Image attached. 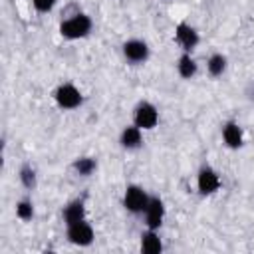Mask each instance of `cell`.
<instances>
[{
	"mask_svg": "<svg viewBox=\"0 0 254 254\" xmlns=\"http://www.w3.org/2000/svg\"><path fill=\"white\" fill-rule=\"evenodd\" d=\"M93 30V20L85 12H77L60 22V36L65 40H81L87 38Z\"/></svg>",
	"mask_w": 254,
	"mask_h": 254,
	"instance_id": "1",
	"label": "cell"
},
{
	"mask_svg": "<svg viewBox=\"0 0 254 254\" xmlns=\"http://www.w3.org/2000/svg\"><path fill=\"white\" fill-rule=\"evenodd\" d=\"M54 101H56V105H58L60 109H64V111H73V109L81 107V103H83V93H81L79 87H75L73 83L67 81V83H62V85L56 87V91H54Z\"/></svg>",
	"mask_w": 254,
	"mask_h": 254,
	"instance_id": "2",
	"label": "cell"
},
{
	"mask_svg": "<svg viewBox=\"0 0 254 254\" xmlns=\"http://www.w3.org/2000/svg\"><path fill=\"white\" fill-rule=\"evenodd\" d=\"M151 194L141 187V185H127L123 192V208L131 214H143L147 204H149Z\"/></svg>",
	"mask_w": 254,
	"mask_h": 254,
	"instance_id": "3",
	"label": "cell"
},
{
	"mask_svg": "<svg viewBox=\"0 0 254 254\" xmlns=\"http://www.w3.org/2000/svg\"><path fill=\"white\" fill-rule=\"evenodd\" d=\"M65 238H67L69 244L79 246V248H85V246H91V244H93V240H95V230H93L91 222L85 218V220L67 224V226H65Z\"/></svg>",
	"mask_w": 254,
	"mask_h": 254,
	"instance_id": "4",
	"label": "cell"
},
{
	"mask_svg": "<svg viewBox=\"0 0 254 254\" xmlns=\"http://www.w3.org/2000/svg\"><path fill=\"white\" fill-rule=\"evenodd\" d=\"M121 54H123V58H125L127 64H131V65H143L149 60L151 50H149V44L145 40L131 38V40H125L123 42Z\"/></svg>",
	"mask_w": 254,
	"mask_h": 254,
	"instance_id": "5",
	"label": "cell"
},
{
	"mask_svg": "<svg viewBox=\"0 0 254 254\" xmlns=\"http://www.w3.org/2000/svg\"><path fill=\"white\" fill-rule=\"evenodd\" d=\"M133 123L143 131L155 129L159 125V109L151 101H139L133 109Z\"/></svg>",
	"mask_w": 254,
	"mask_h": 254,
	"instance_id": "6",
	"label": "cell"
},
{
	"mask_svg": "<svg viewBox=\"0 0 254 254\" xmlns=\"http://www.w3.org/2000/svg\"><path fill=\"white\" fill-rule=\"evenodd\" d=\"M220 175L210 167V165H202L196 173V190L202 196H210L216 190H220Z\"/></svg>",
	"mask_w": 254,
	"mask_h": 254,
	"instance_id": "7",
	"label": "cell"
},
{
	"mask_svg": "<svg viewBox=\"0 0 254 254\" xmlns=\"http://www.w3.org/2000/svg\"><path fill=\"white\" fill-rule=\"evenodd\" d=\"M175 42H177V46H179L183 52L192 54V50H194V48L198 46V42H200V36H198V32H196L190 24L179 22V24L175 26Z\"/></svg>",
	"mask_w": 254,
	"mask_h": 254,
	"instance_id": "8",
	"label": "cell"
},
{
	"mask_svg": "<svg viewBox=\"0 0 254 254\" xmlns=\"http://www.w3.org/2000/svg\"><path fill=\"white\" fill-rule=\"evenodd\" d=\"M165 202L161 196H151L149 198V204L143 212L145 216V226L147 228H153V230H159L163 226V220H165Z\"/></svg>",
	"mask_w": 254,
	"mask_h": 254,
	"instance_id": "9",
	"label": "cell"
},
{
	"mask_svg": "<svg viewBox=\"0 0 254 254\" xmlns=\"http://www.w3.org/2000/svg\"><path fill=\"white\" fill-rule=\"evenodd\" d=\"M119 145L125 151H137L143 147V129H139L135 123L125 125L119 133Z\"/></svg>",
	"mask_w": 254,
	"mask_h": 254,
	"instance_id": "10",
	"label": "cell"
},
{
	"mask_svg": "<svg viewBox=\"0 0 254 254\" xmlns=\"http://www.w3.org/2000/svg\"><path fill=\"white\" fill-rule=\"evenodd\" d=\"M222 141L228 149H240L244 145V133L242 127L236 121H226L222 125Z\"/></svg>",
	"mask_w": 254,
	"mask_h": 254,
	"instance_id": "11",
	"label": "cell"
},
{
	"mask_svg": "<svg viewBox=\"0 0 254 254\" xmlns=\"http://www.w3.org/2000/svg\"><path fill=\"white\" fill-rule=\"evenodd\" d=\"M141 252L145 254H161L163 252V240L159 230L145 228L141 232Z\"/></svg>",
	"mask_w": 254,
	"mask_h": 254,
	"instance_id": "12",
	"label": "cell"
},
{
	"mask_svg": "<svg viewBox=\"0 0 254 254\" xmlns=\"http://www.w3.org/2000/svg\"><path fill=\"white\" fill-rule=\"evenodd\" d=\"M62 218H64V224H73V222H79V220H85V204L81 198H73L69 200L64 210H62Z\"/></svg>",
	"mask_w": 254,
	"mask_h": 254,
	"instance_id": "13",
	"label": "cell"
},
{
	"mask_svg": "<svg viewBox=\"0 0 254 254\" xmlns=\"http://www.w3.org/2000/svg\"><path fill=\"white\" fill-rule=\"evenodd\" d=\"M196 71H198V65H196L194 58H192L190 54L183 52V54L179 56V60H177V73H179L183 79H192V77L196 75Z\"/></svg>",
	"mask_w": 254,
	"mask_h": 254,
	"instance_id": "14",
	"label": "cell"
},
{
	"mask_svg": "<svg viewBox=\"0 0 254 254\" xmlns=\"http://www.w3.org/2000/svg\"><path fill=\"white\" fill-rule=\"evenodd\" d=\"M226 64H228V60H226L224 54H218V52L210 54V58L206 60V71H208V75L210 77H220L226 71Z\"/></svg>",
	"mask_w": 254,
	"mask_h": 254,
	"instance_id": "15",
	"label": "cell"
},
{
	"mask_svg": "<svg viewBox=\"0 0 254 254\" xmlns=\"http://www.w3.org/2000/svg\"><path fill=\"white\" fill-rule=\"evenodd\" d=\"M71 169L79 175V177H89L95 173L97 169V161L93 157H77L73 163H71Z\"/></svg>",
	"mask_w": 254,
	"mask_h": 254,
	"instance_id": "16",
	"label": "cell"
},
{
	"mask_svg": "<svg viewBox=\"0 0 254 254\" xmlns=\"http://www.w3.org/2000/svg\"><path fill=\"white\" fill-rule=\"evenodd\" d=\"M18 179H20V185L26 190H34L38 187V175H36L32 165H22L20 171H18Z\"/></svg>",
	"mask_w": 254,
	"mask_h": 254,
	"instance_id": "17",
	"label": "cell"
},
{
	"mask_svg": "<svg viewBox=\"0 0 254 254\" xmlns=\"http://www.w3.org/2000/svg\"><path fill=\"white\" fill-rule=\"evenodd\" d=\"M36 210H34V202L30 198H20L16 202V216L22 220V222H30L34 218Z\"/></svg>",
	"mask_w": 254,
	"mask_h": 254,
	"instance_id": "18",
	"label": "cell"
},
{
	"mask_svg": "<svg viewBox=\"0 0 254 254\" xmlns=\"http://www.w3.org/2000/svg\"><path fill=\"white\" fill-rule=\"evenodd\" d=\"M58 0H32V6L38 14H50L56 8Z\"/></svg>",
	"mask_w": 254,
	"mask_h": 254,
	"instance_id": "19",
	"label": "cell"
},
{
	"mask_svg": "<svg viewBox=\"0 0 254 254\" xmlns=\"http://www.w3.org/2000/svg\"><path fill=\"white\" fill-rule=\"evenodd\" d=\"M244 95H246V99L254 101V81H250V83L246 85V89H244Z\"/></svg>",
	"mask_w": 254,
	"mask_h": 254,
	"instance_id": "20",
	"label": "cell"
}]
</instances>
